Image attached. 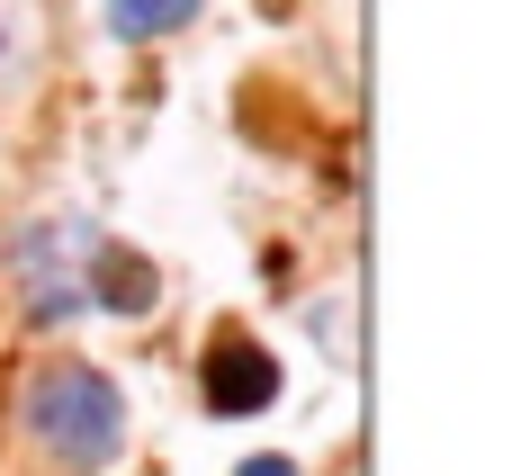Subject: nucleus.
Returning a JSON list of instances; mask_svg holds the SVG:
<instances>
[{
  "label": "nucleus",
  "mask_w": 512,
  "mask_h": 476,
  "mask_svg": "<svg viewBox=\"0 0 512 476\" xmlns=\"http://www.w3.org/2000/svg\"><path fill=\"white\" fill-rule=\"evenodd\" d=\"M18 423H27V441H36L54 468H72V476H99L126 450V396H117V378L90 369V360L36 369L27 396H18Z\"/></svg>",
  "instance_id": "obj_1"
},
{
  "label": "nucleus",
  "mask_w": 512,
  "mask_h": 476,
  "mask_svg": "<svg viewBox=\"0 0 512 476\" xmlns=\"http://www.w3.org/2000/svg\"><path fill=\"white\" fill-rule=\"evenodd\" d=\"M90 306H108V315H144L153 306V270L126 252V243H90Z\"/></svg>",
  "instance_id": "obj_4"
},
{
  "label": "nucleus",
  "mask_w": 512,
  "mask_h": 476,
  "mask_svg": "<svg viewBox=\"0 0 512 476\" xmlns=\"http://www.w3.org/2000/svg\"><path fill=\"white\" fill-rule=\"evenodd\" d=\"M0 63H9V27H0Z\"/></svg>",
  "instance_id": "obj_7"
},
{
  "label": "nucleus",
  "mask_w": 512,
  "mask_h": 476,
  "mask_svg": "<svg viewBox=\"0 0 512 476\" xmlns=\"http://www.w3.org/2000/svg\"><path fill=\"white\" fill-rule=\"evenodd\" d=\"M234 476H297V459H243Z\"/></svg>",
  "instance_id": "obj_6"
},
{
  "label": "nucleus",
  "mask_w": 512,
  "mask_h": 476,
  "mask_svg": "<svg viewBox=\"0 0 512 476\" xmlns=\"http://www.w3.org/2000/svg\"><path fill=\"white\" fill-rule=\"evenodd\" d=\"M90 243H99V225H81V216H45L18 234L9 261H18V297L36 324H72L90 306Z\"/></svg>",
  "instance_id": "obj_2"
},
{
  "label": "nucleus",
  "mask_w": 512,
  "mask_h": 476,
  "mask_svg": "<svg viewBox=\"0 0 512 476\" xmlns=\"http://www.w3.org/2000/svg\"><path fill=\"white\" fill-rule=\"evenodd\" d=\"M207 0H108V36L117 45H153V36H180Z\"/></svg>",
  "instance_id": "obj_5"
},
{
  "label": "nucleus",
  "mask_w": 512,
  "mask_h": 476,
  "mask_svg": "<svg viewBox=\"0 0 512 476\" xmlns=\"http://www.w3.org/2000/svg\"><path fill=\"white\" fill-rule=\"evenodd\" d=\"M198 396H207V414H225V423H234V414H270V405H279V360H270L252 333L225 324V333L207 342V360H198Z\"/></svg>",
  "instance_id": "obj_3"
}]
</instances>
